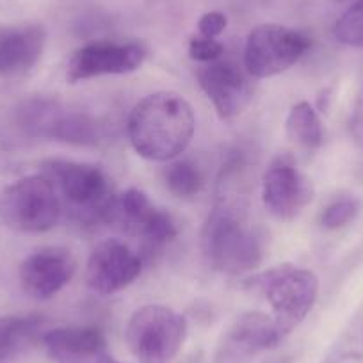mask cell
<instances>
[{
    "label": "cell",
    "mask_w": 363,
    "mask_h": 363,
    "mask_svg": "<svg viewBox=\"0 0 363 363\" xmlns=\"http://www.w3.org/2000/svg\"><path fill=\"white\" fill-rule=\"evenodd\" d=\"M196 130L191 104L178 93L157 91L139 100L127 121L132 146L143 159L167 162L186 152Z\"/></svg>",
    "instance_id": "cell-1"
},
{
    "label": "cell",
    "mask_w": 363,
    "mask_h": 363,
    "mask_svg": "<svg viewBox=\"0 0 363 363\" xmlns=\"http://www.w3.org/2000/svg\"><path fill=\"white\" fill-rule=\"evenodd\" d=\"M201 250L208 264L225 274H242L258 267L264 246L246 221L240 205L223 194L216 201L201 230Z\"/></svg>",
    "instance_id": "cell-2"
},
{
    "label": "cell",
    "mask_w": 363,
    "mask_h": 363,
    "mask_svg": "<svg viewBox=\"0 0 363 363\" xmlns=\"http://www.w3.org/2000/svg\"><path fill=\"white\" fill-rule=\"evenodd\" d=\"M16 127L26 135L77 146H96L109 138L102 118L55 99H27L15 111Z\"/></svg>",
    "instance_id": "cell-3"
},
{
    "label": "cell",
    "mask_w": 363,
    "mask_h": 363,
    "mask_svg": "<svg viewBox=\"0 0 363 363\" xmlns=\"http://www.w3.org/2000/svg\"><path fill=\"white\" fill-rule=\"evenodd\" d=\"M247 287L267 298L274 313L272 319L277 320L284 337H287L306 319L315 305L319 278L310 269L278 265L251 278Z\"/></svg>",
    "instance_id": "cell-4"
},
{
    "label": "cell",
    "mask_w": 363,
    "mask_h": 363,
    "mask_svg": "<svg viewBox=\"0 0 363 363\" xmlns=\"http://www.w3.org/2000/svg\"><path fill=\"white\" fill-rule=\"evenodd\" d=\"M62 205L47 174H29L13 182L0 194V219L22 233H43L61 219Z\"/></svg>",
    "instance_id": "cell-5"
},
{
    "label": "cell",
    "mask_w": 363,
    "mask_h": 363,
    "mask_svg": "<svg viewBox=\"0 0 363 363\" xmlns=\"http://www.w3.org/2000/svg\"><path fill=\"white\" fill-rule=\"evenodd\" d=\"M187 337V320L164 305H145L127 323L125 340L139 363H171Z\"/></svg>",
    "instance_id": "cell-6"
},
{
    "label": "cell",
    "mask_w": 363,
    "mask_h": 363,
    "mask_svg": "<svg viewBox=\"0 0 363 363\" xmlns=\"http://www.w3.org/2000/svg\"><path fill=\"white\" fill-rule=\"evenodd\" d=\"M100 221L145 242L150 251L159 250L177 237V225L167 212L160 211L143 191L127 189L113 194L102 211Z\"/></svg>",
    "instance_id": "cell-7"
},
{
    "label": "cell",
    "mask_w": 363,
    "mask_h": 363,
    "mask_svg": "<svg viewBox=\"0 0 363 363\" xmlns=\"http://www.w3.org/2000/svg\"><path fill=\"white\" fill-rule=\"evenodd\" d=\"M312 47L299 30L278 23L255 27L244 47V68L255 79L280 75L296 65Z\"/></svg>",
    "instance_id": "cell-8"
},
{
    "label": "cell",
    "mask_w": 363,
    "mask_h": 363,
    "mask_svg": "<svg viewBox=\"0 0 363 363\" xmlns=\"http://www.w3.org/2000/svg\"><path fill=\"white\" fill-rule=\"evenodd\" d=\"M43 174L54 182L57 193L75 211L93 221H100L109 198V180L99 166L75 160L50 159L41 164Z\"/></svg>",
    "instance_id": "cell-9"
},
{
    "label": "cell",
    "mask_w": 363,
    "mask_h": 363,
    "mask_svg": "<svg viewBox=\"0 0 363 363\" xmlns=\"http://www.w3.org/2000/svg\"><path fill=\"white\" fill-rule=\"evenodd\" d=\"M312 198V184L291 155H278L269 164L262 178V200L274 218L292 221Z\"/></svg>",
    "instance_id": "cell-10"
},
{
    "label": "cell",
    "mask_w": 363,
    "mask_h": 363,
    "mask_svg": "<svg viewBox=\"0 0 363 363\" xmlns=\"http://www.w3.org/2000/svg\"><path fill=\"white\" fill-rule=\"evenodd\" d=\"M146 48L138 41H93L73 52L66 68V80H80L102 75H125L145 62Z\"/></svg>",
    "instance_id": "cell-11"
},
{
    "label": "cell",
    "mask_w": 363,
    "mask_h": 363,
    "mask_svg": "<svg viewBox=\"0 0 363 363\" xmlns=\"http://www.w3.org/2000/svg\"><path fill=\"white\" fill-rule=\"evenodd\" d=\"M246 68L228 59H216L198 68L196 79L221 120H235L253 99V84Z\"/></svg>",
    "instance_id": "cell-12"
},
{
    "label": "cell",
    "mask_w": 363,
    "mask_h": 363,
    "mask_svg": "<svg viewBox=\"0 0 363 363\" xmlns=\"http://www.w3.org/2000/svg\"><path fill=\"white\" fill-rule=\"evenodd\" d=\"M143 271L141 255L123 244L109 239L100 242L89 255L86 265L87 287L96 294L109 296L127 289Z\"/></svg>",
    "instance_id": "cell-13"
},
{
    "label": "cell",
    "mask_w": 363,
    "mask_h": 363,
    "mask_svg": "<svg viewBox=\"0 0 363 363\" xmlns=\"http://www.w3.org/2000/svg\"><path fill=\"white\" fill-rule=\"evenodd\" d=\"M77 260L66 247L34 251L20 265V285L29 298L47 301L73 280Z\"/></svg>",
    "instance_id": "cell-14"
},
{
    "label": "cell",
    "mask_w": 363,
    "mask_h": 363,
    "mask_svg": "<svg viewBox=\"0 0 363 363\" xmlns=\"http://www.w3.org/2000/svg\"><path fill=\"white\" fill-rule=\"evenodd\" d=\"M41 340L55 363H102L109 356L106 335L96 326L54 328Z\"/></svg>",
    "instance_id": "cell-15"
},
{
    "label": "cell",
    "mask_w": 363,
    "mask_h": 363,
    "mask_svg": "<svg viewBox=\"0 0 363 363\" xmlns=\"http://www.w3.org/2000/svg\"><path fill=\"white\" fill-rule=\"evenodd\" d=\"M47 33L41 26H23L0 33V77L29 72L43 54Z\"/></svg>",
    "instance_id": "cell-16"
},
{
    "label": "cell",
    "mask_w": 363,
    "mask_h": 363,
    "mask_svg": "<svg viewBox=\"0 0 363 363\" xmlns=\"http://www.w3.org/2000/svg\"><path fill=\"white\" fill-rule=\"evenodd\" d=\"M284 338L272 317L262 312H247L242 313L230 330L228 349L235 356H251L274 349Z\"/></svg>",
    "instance_id": "cell-17"
},
{
    "label": "cell",
    "mask_w": 363,
    "mask_h": 363,
    "mask_svg": "<svg viewBox=\"0 0 363 363\" xmlns=\"http://www.w3.org/2000/svg\"><path fill=\"white\" fill-rule=\"evenodd\" d=\"M43 319L38 315L0 317V363L26 351L40 335Z\"/></svg>",
    "instance_id": "cell-18"
},
{
    "label": "cell",
    "mask_w": 363,
    "mask_h": 363,
    "mask_svg": "<svg viewBox=\"0 0 363 363\" xmlns=\"http://www.w3.org/2000/svg\"><path fill=\"white\" fill-rule=\"evenodd\" d=\"M285 128H287L289 139L306 152H313L323 145L324 132L320 118L317 111L305 100L291 107Z\"/></svg>",
    "instance_id": "cell-19"
},
{
    "label": "cell",
    "mask_w": 363,
    "mask_h": 363,
    "mask_svg": "<svg viewBox=\"0 0 363 363\" xmlns=\"http://www.w3.org/2000/svg\"><path fill=\"white\" fill-rule=\"evenodd\" d=\"M164 182L169 193L178 198L196 196L205 186V177L198 164L189 159L174 160L164 169Z\"/></svg>",
    "instance_id": "cell-20"
},
{
    "label": "cell",
    "mask_w": 363,
    "mask_h": 363,
    "mask_svg": "<svg viewBox=\"0 0 363 363\" xmlns=\"http://www.w3.org/2000/svg\"><path fill=\"white\" fill-rule=\"evenodd\" d=\"M333 34L338 43L363 48V0H356L337 20Z\"/></svg>",
    "instance_id": "cell-21"
},
{
    "label": "cell",
    "mask_w": 363,
    "mask_h": 363,
    "mask_svg": "<svg viewBox=\"0 0 363 363\" xmlns=\"http://www.w3.org/2000/svg\"><path fill=\"white\" fill-rule=\"evenodd\" d=\"M359 201L352 196H342L331 201L320 214V225L326 230H340L356 219Z\"/></svg>",
    "instance_id": "cell-22"
},
{
    "label": "cell",
    "mask_w": 363,
    "mask_h": 363,
    "mask_svg": "<svg viewBox=\"0 0 363 363\" xmlns=\"http://www.w3.org/2000/svg\"><path fill=\"white\" fill-rule=\"evenodd\" d=\"M223 52H225V47L216 38H205L200 34L189 41V57L201 65L223 57Z\"/></svg>",
    "instance_id": "cell-23"
},
{
    "label": "cell",
    "mask_w": 363,
    "mask_h": 363,
    "mask_svg": "<svg viewBox=\"0 0 363 363\" xmlns=\"http://www.w3.org/2000/svg\"><path fill=\"white\" fill-rule=\"evenodd\" d=\"M226 23H228V20L223 13L211 11L201 16L200 22H198V30L205 38H218L226 29Z\"/></svg>",
    "instance_id": "cell-24"
},
{
    "label": "cell",
    "mask_w": 363,
    "mask_h": 363,
    "mask_svg": "<svg viewBox=\"0 0 363 363\" xmlns=\"http://www.w3.org/2000/svg\"><path fill=\"white\" fill-rule=\"evenodd\" d=\"M323 363H363V352L354 349H340L328 354Z\"/></svg>",
    "instance_id": "cell-25"
},
{
    "label": "cell",
    "mask_w": 363,
    "mask_h": 363,
    "mask_svg": "<svg viewBox=\"0 0 363 363\" xmlns=\"http://www.w3.org/2000/svg\"><path fill=\"white\" fill-rule=\"evenodd\" d=\"M271 363H292V362H291V358H287V356H285V358H278Z\"/></svg>",
    "instance_id": "cell-26"
},
{
    "label": "cell",
    "mask_w": 363,
    "mask_h": 363,
    "mask_svg": "<svg viewBox=\"0 0 363 363\" xmlns=\"http://www.w3.org/2000/svg\"><path fill=\"white\" fill-rule=\"evenodd\" d=\"M102 363H120V362H116V359H114L113 358V356H107V358L106 359H104V362Z\"/></svg>",
    "instance_id": "cell-27"
}]
</instances>
